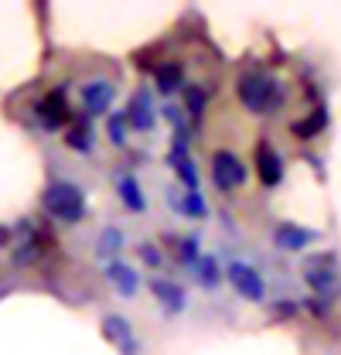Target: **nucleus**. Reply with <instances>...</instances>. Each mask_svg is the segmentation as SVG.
<instances>
[{"label": "nucleus", "instance_id": "19", "mask_svg": "<svg viewBox=\"0 0 341 355\" xmlns=\"http://www.w3.org/2000/svg\"><path fill=\"white\" fill-rule=\"evenodd\" d=\"M120 246H123V232L110 225V229H103V232H99V239H96V257L113 260V257L120 253Z\"/></svg>", "mask_w": 341, "mask_h": 355}, {"label": "nucleus", "instance_id": "22", "mask_svg": "<svg viewBox=\"0 0 341 355\" xmlns=\"http://www.w3.org/2000/svg\"><path fill=\"white\" fill-rule=\"evenodd\" d=\"M65 140H69V147H72V150H82L85 154V150L92 147V127H89V123H76V127L69 130Z\"/></svg>", "mask_w": 341, "mask_h": 355}, {"label": "nucleus", "instance_id": "11", "mask_svg": "<svg viewBox=\"0 0 341 355\" xmlns=\"http://www.w3.org/2000/svg\"><path fill=\"white\" fill-rule=\"evenodd\" d=\"M99 328H103V338H110V342L120 349V355H140L137 335H133V328H130V321L123 314H106Z\"/></svg>", "mask_w": 341, "mask_h": 355}, {"label": "nucleus", "instance_id": "1", "mask_svg": "<svg viewBox=\"0 0 341 355\" xmlns=\"http://www.w3.org/2000/svg\"><path fill=\"white\" fill-rule=\"evenodd\" d=\"M236 96H239L243 110L253 116H277L287 106V89L280 86V79L273 72H263V69L243 72L236 79Z\"/></svg>", "mask_w": 341, "mask_h": 355}, {"label": "nucleus", "instance_id": "6", "mask_svg": "<svg viewBox=\"0 0 341 355\" xmlns=\"http://www.w3.org/2000/svg\"><path fill=\"white\" fill-rule=\"evenodd\" d=\"M256 175L263 188H280V181L287 178V164H283V154L270 144V140H259L256 144Z\"/></svg>", "mask_w": 341, "mask_h": 355}, {"label": "nucleus", "instance_id": "15", "mask_svg": "<svg viewBox=\"0 0 341 355\" xmlns=\"http://www.w3.org/2000/svg\"><path fill=\"white\" fill-rule=\"evenodd\" d=\"M154 83H157V92H164V96L181 92V89H184V65H177V62L157 65V69H154Z\"/></svg>", "mask_w": 341, "mask_h": 355}, {"label": "nucleus", "instance_id": "21", "mask_svg": "<svg viewBox=\"0 0 341 355\" xmlns=\"http://www.w3.org/2000/svg\"><path fill=\"white\" fill-rule=\"evenodd\" d=\"M177 257H181V263L188 266V270L198 263V260H202V246H198V236H184V239L177 243Z\"/></svg>", "mask_w": 341, "mask_h": 355}, {"label": "nucleus", "instance_id": "10", "mask_svg": "<svg viewBox=\"0 0 341 355\" xmlns=\"http://www.w3.org/2000/svg\"><path fill=\"white\" fill-rule=\"evenodd\" d=\"M79 99H82V110L89 116H103V113H110V106L116 99V89H113V83H106V79H92V83L82 86Z\"/></svg>", "mask_w": 341, "mask_h": 355}, {"label": "nucleus", "instance_id": "7", "mask_svg": "<svg viewBox=\"0 0 341 355\" xmlns=\"http://www.w3.org/2000/svg\"><path fill=\"white\" fill-rule=\"evenodd\" d=\"M123 116H127L130 130H137V133H150L157 127V110H154V99H150L147 89H137V92L130 96Z\"/></svg>", "mask_w": 341, "mask_h": 355}, {"label": "nucleus", "instance_id": "2", "mask_svg": "<svg viewBox=\"0 0 341 355\" xmlns=\"http://www.w3.org/2000/svg\"><path fill=\"white\" fill-rule=\"evenodd\" d=\"M42 205H44V212H48L51 219L69 222V225H76V222H82L85 216H89V205H85L82 188L72 184V181H51V184L44 188Z\"/></svg>", "mask_w": 341, "mask_h": 355}, {"label": "nucleus", "instance_id": "16", "mask_svg": "<svg viewBox=\"0 0 341 355\" xmlns=\"http://www.w3.org/2000/svg\"><path fill=\"white\" fill-rule=\"evenodd\" d=\"M324 123H328V110H324V106H314L304 120H294V123H290V133H294L297 140H314L317 133L324 130Z\"/></svg>", "mask_w": 341, "mask_h": 355}, {"label": "nucleus", "instance_id": "18", "mask_svg": "<svg viewBox=\"0 0 341 355\" xmlns=\"http://www.w3.org/2000/svg\"><path fill=\"white\" fill-rule=\"evenodd\" d=\"M177 212L188 219H209V202L202 191H184V198L177 202Z\"/></svg>", "mask_w": 341, "mask_h": 355}, {"label": "nucleus", "instance_id": "12", "mask_svg": "<svg viewBox=\"0 0 341 355\" xmlns=\"http://www.w3.org/2000/svg\"><path fill=\"white\" fill-rule=\"evenodd\" d=\"M150 291H154V301L164 308V314H168V318H174V314H184V308H188V291H184L181 284L164 280V277H154V280H150Z\"/></svg>", "mask_w": 341, "mask_h": 355}, {"label": "nucleus", "instance_id": "20", "mask_svg": "<svg viewBox=\"0 0 341 355\" xmlns=\"http://www.w3.org/2000/svg\"><path fill=\"white\" fill-rule=\"evenodd\" d=\"M205 103H209V92H205V89L202 86H184V110L191 113V120H202Z\"/></svg>", "mask_w": 341, "mask_h": 355}, {"label": "nucleus", "instance_id": "14", "mask_svg": "<svg viewBox=\"0 0 341 355\" xmlns=\"http://www.w3.org/2000/svg\"><path fill=\"white\" fill-rule=\"evenodd\" d=\"M116 191H120V202L127 205L133 216H143V212H147V195H143L140 181H137L133 175H120V178H116Z\"/></svg>", "mask_w": 341, "mask_h": 355}, {"label": "nucleus", "instance_id": "13", "mask_svg": "<svg viewBox=\"0 0 341 355\" xmlns=\"http://www.w3.org/2000/svg\"><path fill=\"white\" fill-rule=\"evenodd\" d=\"M106 280L116 287L120 297H133V294L140 291V273L130 263H123V260H110V263H106Z\"/></svg>", "mask_w": 341, "mask_h": 355}, {"label": "nucleus", "instance_id": "24", "mask_svg": "<svg viewBox=\"0 0 341 355\" xmlns=\"http://www.w3.org/2000/svg\"><path fill=\"white\" fill-rule=\"evenodd\" d=\"M140 260H143L147 266H161L164 263V253H161L154 243H143V246H140Z\"/></svg>", "mask_w": 341, "mask_h": 355}, {"label": "nucleus", "instance_id": "9", "mask_svg": "<svg viewBox=\"0 0 341 355\" xmlns=\"http://www.w3.org/2000/svg\"><path fill=\"white\" fill-rule=\"evenodd\" d=\"M35 116H38V123H42V130L55 133L62 130L65 123H69V103H65V92L62 89H55V92H48L42 103H38V110H35Z\"/></svg>", "mask_w": 341, "mask_h": 355}, {"label": "nucleus", "instance_id": "5", "mask_svg": "<svg viewBox=\"0 0 341 355\" xmlns=\"http://www.w3.org/2000/svg\"><path fill=\"white\" fill-rule=\"evenodd\" d=\"M246 164H243V157L236 154V150H229V147H222V150H215L212 154V184L218 191H236V188H243L246 184Z\"/></svg>", "mask_w": 341, "mask_h": 355}, {"label": "nucleus", "instance_id": "8", "mask_svg": "<svg viewBox=\"0 0 341 355\" xmlns=\"http://www.w3.org/2000/svg\"><path fill=\"white\" fill-rule=\"evenodd\" d=\"M273 239H277V246H280V250H287V253H300V250L314 246V243L321 239V232H317V229H311V225H300V222H280V225L273 229Z\"/></svg>", "mask_w": 341, "mask_h": 355}, {"label": "nucleus", "instance_id": "17", "mask_svg": "<svg viewBox=\"0 0 341 355\" xmlns=\"http://www.w3.org/2000/svg\"><path fill=\"white\" fill-rule=\"evenodd\" d=\"M191 273H195V280H198L205 291H215V287L222 284V277H225L222 266H218V260H215V257H205V253H202L198 263L191 266Z\"/></svg>", "mask_w": 341, "mask_h": 355}, {"label": "nucleus", "instance_id": "25", "mask_svg": "<svg viewBox=\"0 0 341 355\" xmlns=\"http://www.w3.org/2000/svg\"><path fill=\"white\" fill-rule=\"evenodd\" d=\"M7 239H10V236H7V229H3V225H0V246H3V243H7Z\"/></svg>", "mask_w": 341, "mask_h": 355}, {"label": "nucleus", "instance_id": "4", "mask_svg": "<svg viewBox=\"0 0 341 355\" xmlns=\"http://www.w3.org/2000/svg\"><path fill=\"white\" fill-rule=\"evenodd\" d=\"M225 280L232 284V291H236L243 301H250V304L266 301V280H263V273H259L253 263H246V260L225 263Z\"/></svg>", "mask_w": 341, "mask_h": 355}, {"label": "nucleus", "instance_id": "3", "mask_svg": "<svg viewBox=\"0 0 341 355\" xmlns=\"http://www.w3.org/2000/svg\"><path fill=\"white\" fill-rule=\"evenodd\" d=\"M304 280H307V287L314 291V297L331 301L335 291H338V284H341V270H338V263H335V253L307 260V266H304Z\"/></svg>", "mask_w": 341, "mask_h": 355}, {"label": "nucleus", "instance_id": "23", "mask_svg": "<svg viewBox=\"0 0 341 355\" xmlns=\"http://www.w3.org/2000/svg\"><path fill=\"white\" fill-rule=\"evenodd\" d=\"M110 140L123 147V140H127V116H120V113H116V116L110 120Z\"/></svg>", "mask_w": 341, "mask_h": 355}]
</instances>
